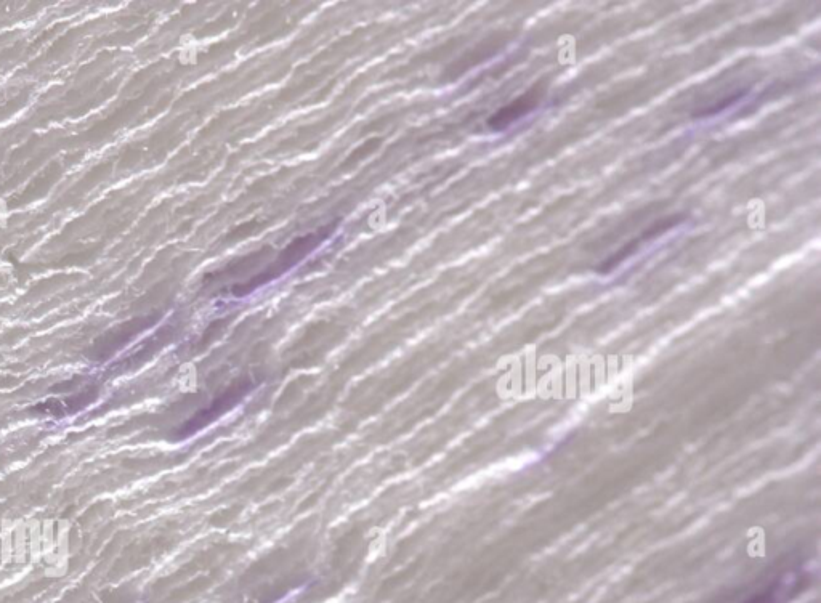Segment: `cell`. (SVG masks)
Here are the masks:
<instances>
[{
	"mask_svg": "<svg viewBox=\"0 0 821 603\" xmlns=\"http://www.w3.org/2000/svg\"><path fill=\"white\" fill-rule=\"evenodd\" d=\"M682 222V217L677 215L676 217H672V219L668 220H661L660 223H656L655 227L650 228V230L645 231L644 235H640L639 238L634 239L631 243L626 244L624 249L618 252V254L611 255L610 259L605 262V264L600 265L599 272L600 273H608L613 268L618 267L621 262H623L626 257L629 255L634 254L637 251V247L640 246V243H644L647 239L656 238V236L661 235L664 231L671 230L672 227H676L677 223Z\"/></svg>",
	"mask_w": 821,
	"mask_h": 603,
	"instance_id": "1",
	"label": "cell"
},
{
	"mask_svg": "<svg viewBox=\"0 0 821 603\" xmlns=\"http://www.w3.org/2000/svg\"><path fill=\"white\" fill-rule=\"evenodd\" d=\"M786 583H788V581L781 583V579H775V581H772V584H769V586L762 589V591L751 595V597L743 603H778L781 600V595L785 594L786 589H788Z\"/></svg>",
	"mask_w": 821,
	"mask_h": 603,
	"instance_id": "3",
	"label": "cell"
},
{
	"mask_svg": "<svg viewBox=\"0 0 821 603\" xmlns=\"http://www.w3.org/2000/svg\"><path fill=\"white\" fill-rule=\"evenodd\" d=\"M534 106H536V100H531L530 95L520 98L517 102L499 111V113L496 114V118L491 121V124H498V127L507 126L510 122L515 121V119L520 118L523 114L533 110Z\"/></svg>",
	"mask_w": 821,
	"mask_h": 603,
	"instance_id": "2",
	"label": "cell"
}]
</instances>
